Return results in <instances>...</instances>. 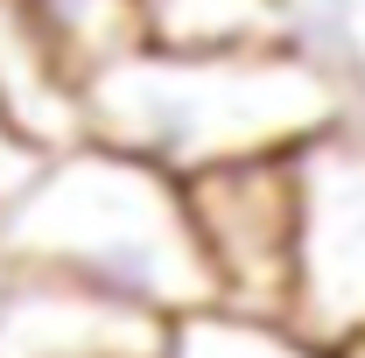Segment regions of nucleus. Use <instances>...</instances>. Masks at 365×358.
<instances>
[{"instance_id": "2", "label": "nucleus", "mask_w": 365, "mask_h": 358, "mask_svg": "<svg viewBox=\"0 0 365 358\" xmlns=\"http://www.w3.org/2000/svg\"><path fill=\"white\" fill-rule=\"evenodd\" d=\"M0 267L78 281L162 323L211 310V267L182 211V183L98 140L43 155L0 204Z\"/></svg>"}, {"instance_id": "11", "label": "nucleus", "mask_w": 365, "mask_h": 358, "mask_svg": "<svg viewBox=\"0 0 365 358\" xmlns=\"http://www.w3.org/2000/svg\"><path fill=\"white\" fill-rule=\"evenodd\" d=\"M337 358H365V337H351V344H344V352H337Z\"/></svg>"}, {"instance_id": "4", "label": "nucleus", "mask_w": 365, "mask_h": 358, "mask_svg": "<svg viewBox=\"0 0 365 358\" xmlns=\"http://www.w3.org/2000/svg\"><path fill=\"white\" fill-rule=\"evenodd\" d=\"M182 211L211 267V310L288 323L295 295V155L182 176Z\"/></svg>"}, {"instance_id": "5", "label": "nucleus", "mask_w": 365, "mask_h": 358, "mask_svg": "<svg viewBox=\"0 0 365 358\" xmlns=\"http://www.w3.org/2000/svg\"><path fill=\"white\" fill-rule=\"evenodd\" d=\"M169 323L78 281L0 267V358H162Z\"/></svg>"}, {"instance_id": "6", "label": "nucleus", "mask_w": 365, "mask_h": 358, "mask_svg": "<svg viewBox=\"0 0 365 358\" xmlns=\"http://www.w3.org/2000/svg\"><path fill=\"white\" fill-rule=\"evenodd\" d=\"M0 120L29 140L36 155H56L71 140H85V113H78V85L71 71L49 56L21 0H0Z\"/></svg>"}, {"instance_id": "8", "label": "nucleus", "mask_w": 365, "mask_h": 358, "mask_svg": "<svg viewBox=\"0 0 365 358\" xmlns=\"http://www.w3.org/2000/svg\"><path fill=\"white\" fill-rule=\"evenodd\" d=\"M162 358H337L302 344L288 323H260V316H232V310H190L169 323Z\"/></svg>"}, {"instance_id": "7", "label": "nucleus", "mask_w": 365, "mask_h": 358, "mask_svg": "<svg viewBox=\"0 0 365 358\" xmlns=\"http://www.w3.org/2000/svg\"><path fill=\"white\" fill-rule=\"evenodd\" d=\"M36 36L49 43V56L71 71V85L98 78L106 63L148 49L140 36V0H21Z\"/></svg>"}, {"instance_id": "9", "label": "nucleus", "mask_w": 365, "mask_h": 358, "mask_svg": "<svg viewBox=\"0 0 365 358\" xmlns=\"http://www.w3.org/2000/svg\"><path fill=\"white\" fill-rule=\"evenodd\" d=\"M323 56H330V71H337V85H344L351 127H365V0H337V7H330Z\"/></svg>"}, {"instance_id": "3", "label": "nucleus", "mask_w": 365, "mask_h": 358, "mask_svg": "<svg viewBox=\"0 0 365 358\" xmlns=\"http://www.w3.org/2000/svg\"><path fill=\"white\" fill-rule=\"evenodd\" d=\"M288 330L317 352L365 337V127L295 148V295Z\"/></svg>"}, {"instance_id": "1", "label": "nucleus", "mask_w": 365, "mask_h": 358, "mask_svg": "<svg viewBox=\"0 0 365 358\" xmlns=\"http://www.w3.org/2000/svg\"><path fill=\"white\" fill-rule=\"evenodd\" d=\"M85 140L162 176H204L253 155H295L351 120L330 56L302 43L260 49H134L78 85Z\"/></svg>"}, {"instance_id": "10", "label": "nucleus", "mask_w": 365, "mask_h": 358, "mask_svg": "<svg viewBox=\"0 0 365 358\" xmlns=\"http://www.w3.org/2000/svg\"><path fill=\"white\" fill-rule=\"evenodd\" d=\"M36 162H43V155H36L29 140H21L14 127H7V120H0V204H7V197H14L21 183L36 176Z\"/></svg>"}]
</instances>
